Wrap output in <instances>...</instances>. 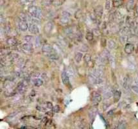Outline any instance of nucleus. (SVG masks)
Instances as JSON below:
<instances>
[{"label":"nucleus","mask_w":138,"mask_h":129,"mask_svg":"<svg viewBox=\"0 0 138 129\" xmlns=\"http://www.w3.org/2000/svg\"><path fill=\"white\" fill-rule=\"evenodd\" d=\"M37 110H38L39 111H41L42 112H46V109L44 108V107H41V106H37Z\"/></svg>","instance_id":"obj_38"},{"label":"nucleus","mask_w":138,"mask_h":129,"mask_svg":"<svg viewBox=\"0 0 138 129\" xmlns=\"http://www.w3.org/2000/svg\"><path fill=\"white\" fill-rule=\"evenodd\" d=\"M109 63L111 65V66L112 68L115 67V59L114 58V56L112 55H110L109 56Z\"/></svg>","instance_id":"obj_30"},{"label":"nucleus","mask_w":138,"mask_h":129,"mask_svg":"<svg viewBox=\"0 0 138 129\" xmlns=\"http://www.w3.org/2000/svg\"><path fill=\"white\" fill-rule=\"evenodd\" d=\"M53 27H54V26H53V24H52V23H48L45 25V27H44V31H45L46 33H50V32L52 31Z\"/></svg>","instance_id":"obj_18"},{"label":"nucleus","mask_w":138,"mask_h":129,"mask_svg":"<svg viewBox=\"0 0 138 129\" xmlns=\"http://www.w3.org/2000/svg\"><path fill=\"white\" fill-rule=\"evenodd\" d=\"M26 88H27V85H25V82L22 81L20 82V83L18 84V85H17V90L19 94H23V93L25 92Z\"/></svg>","instance_id":"obj_10"},{"label":"nucleus","mask_w":138,"mask_h":129,"mask_svg":"<svg viewBox=\"0 0 138 129\" xmlns=\"http://www.w3.org/2000/svg\"><path fill=\"white\" fill-rule=\"evenodd\" d=\"M33 82L35 86H36V87H41L43 84V81L40 78L33 79Z\"/></svg>","instance_id":"obj_19"},{"label":"nucleus","mask_w":138,"mask_h":129,"mask_svg":"<svg viewBox=\"0 0 138 129\" xmlns=\"http://www.w3.org/2000/svg\"><path fill=\"white\" fill-rule=\"evenodd\" d=\"M83 60H84V62L88 64V63L91 62V55L89 54H86L84 56V57H83Z\"/></svg>","instance_id":"obj_31"},{"label":"nucleus","mask_w":138,"mask_h":129,"mask_svg":"<svg viewBox=\"0 0 138 129\" xmlns=\"http://www.w3.org/2000/svg\"><path fill=\"white\" fill-rule=\"evenodd\" d=\"M126 128H127V123H126V122L124 121H121L118 124L117 129H126Z\"/></svg>","instance_id":"obj_24"},{"label":"nucleus","mask_w":138,"mask_h":129,"mask_svg":"<svg viewBox=\"0 0 138 129\" xmlns=\"http://www.w3.org/2000/svg\"></svg>","instance_id":"obj_46"},{"label":"nucleus","mask_w":138,"mask_h":129,"mask_svg":"<svg viewBox=\"0 0 138 129\" xmlns=\"http://www.w3.org/2000/svg\"><path fill=\"white\" fill-rule=\"evenodd\" d=\"M46 107H47V109H53V108H54L53 105H52V103L50 102H46Z\"/></svg>","instance_id":"obj_39"},{"label":"nucleus","mask_w":138,"mask_h":129,"mask_svg":"<svg viewBox=\"0 0 138 129\" xmlns=\"http://www.w3.org/2000/svg\"><path fill=\"white\" fill-rule=\"evenodd\" d=\"M85 38H86V39L89 41V42H91V41H92L93 40V38H94V34H93V32H88L86 34Z\"/></svg>","instance_id":"obj_23"},{"label":"nucleus","mask_w":138,"mask_h":129,"mask_svg":"<svg viewBox=\"0 0 138 129\" xmlns=\"http://www.w3.org/2000/svg\"><path fill=\"white\" fill-rule=\"evenodd\" d=\"M81 50H82V51H83V52H87V51H88L87 45H83L82 47V48H81Z\"/></svg>","instance_id":"obj_41"},{"label":"nucleus","mask_w":138,"mask_h":129,"mask_svg":"<svg viewBox=\"0 0 138 129\" xmlns=\"http://www.w3.org/2000/svg\"><path fill=\"white\" fill-rule=\"evenodd\" d=\"M125 52L127 54H130L134 51V45L131 43H127L125 47Z\"/></svg>","instance_id":"obj_9"},{"label":"nucleus","mask_w":138,"mask_h":129,"mask_svg":"<svg viewBox=\"0 0 138 129\" xmlns=\"http://www.w3.org/2000/svg\"><path fill=\"white\" fill-rule=\"evenodd\" d=\"M93 33V34L95 35V36H100V31H99L98 30H97V29H94Z\"/></svg>","instance_id":"obj_40"},{"label":"nucleus","mask_w":138,"mask_h":129,"mask_svg":"<svg viewBox=\"0 0 138 129\" xmlns=\"http://www.w3.org/2000/svg\"><path fill=\"white\" fill-rule=\"evenodd\" d=\"M96 111H97V110L94 107H93L92 109H90L89 112V117L90 120H92V121H93V120L95 118V116L96 114Z\"/></svg>","instance_id":"obj_12"},{"label":"nucleus","mask_w":138,"mask_h":129,"mask_svg":"<svg viewBox=\"0 0 138 129\" xmlns=\"http://www.w3.org/2000/svg\"><path fill=\"white\" fill-rule=\"evenodd\" d=\"M28 13L35 19H40L42 17V10L37 6H31L28 8Z\"/></svg>","instance_id":"obj_2"},{"label":"nucleus","mask_w":138,"mask_h":129,"mask_svg":"<svg viewBox=\"0 0 138 129\" xmlns=\"http://www.w3.org/2000/svg\"><path fill=\"white\" fill-rule=\"evenodd\" d=\"M42 51L43 53L45 54L46 55H47L48 54H50L54 52V49H53V47L50 45L44 44V45L42 46Z\"/></svg>","instance_id":"obj_6"},{"label":"nucleus","mask_w":138,"mask_h":129,"mask_svg":"<svg viewBox=\"0 0 138 129\" xmlns=\"http://www.w3.org/2000/svg\"><path fill=\"white\" fill-rule=\"evenodd\" d=\"M65 33L68 35V36H73V35L74 31L72 28L68 27V28H67L66 30H65Z\"/></svg>","instance_id":"obj_28"},{"label":"nucleus","mask_w":138,"mask_h":129,"mask_svg":"<svg viewBox=\"0 0 138 129\" xmlns=\"http://www.w3.org/2000/svg\"><path fill=\"white\" fill-rule=\"evenodd\" d=\"M53 112H55V113H58V112H60V108L58 105H55V107H54L53 108Z\"/></svg>","instance_id":"obj_36"},{"label":"nucleus","mask_w":138,"mask_h":129,"mask_svg":"<svg viewBox=\"0 0 138 129\" xmlns=\"http://www.w3.org/2000/svg\"><path fill=\"white\" fill-rule=\"evenodd\" d=\"M82 57H83V54L81 52H77L75 56V60L76 62H77L78 63H80L82 60Z\"/></svg>","instance_id":"obj_22"},{"label":"nucleus","mask_w":138,"mask_h":129,"mask_svg":"<svg viewBox=\"0 0 138 129\" xmlns=\"http://www.w3.org/2000/svg\"><path fill=\"white\" fill-rule=\"evenodd\" d=\"M64 1L65 0H54L52 3L55 6H60L64 2Z\"/></svg>","instance_id":"obj_32"},{"label":"nucleus","mask_w":138,"mask_h":129,"mask_svg":"<svg viewBox=\"0 0 138 129\" xmlns=\"http://www.w3.org/2000/svg\"><path fill=\"white\" fill-rule=\"evenodd\" d=\"M104 71L101 69H95L93 70L89 75V79L94 85L100 84L103 81Z\"/></svg>","instance_id":"obj_1"},{"label":"nucleus","mask_w":138,"mask_h":129,"mask_svg":"<svg viewBox=\"0 0 138 129\" xmlns=\"http://www.w3.org/2000/svg\"><path fill=\"white\" fill-rule=\"evenodd\" d=\"M28 30H29V31H30L31 34H38L39 33V28H38L37 26L34 23L30 24L29 27H28Z\"/></svg>","instance_id":"obj_8"},{"label":"nucleus","mask_w":138,"mask_h":129,"mask_svg":"<svg viewBox=\"0 0 138 129\" xmlns=\"http://www.w3.org/2000/svg\"><path fill=\"white\" fill-rule=\"evenodd\" d=\"M71 18V15L69 12H63L62 13L61 17L60 18V21L62 24H64V25H66V24L68 23L70 20Z\"/></svg>","instance_id":"obj_4"},{"label":"nucleus","mask_w":138,"mask_h":129,"mask_svg":"<svg viewBox=\"0 0 138 129\" xmlns=\"http://www.w3.org/2000/svg\"><path fill=\"white\" fill-rule=\"evenodd\" d=\"M137 52H138V47H137Z\"/></svg>","instance_id":"obj_45"},{"label":"nucleus","mask_w":138,"mask_h":129,"mask_svg":"<svg viewBox=\"0 0 138 129\" xmlns=\"http://www.w3.org/2000/svg\"><path fill=\"white\" fill-rule=\"evenodd\" d=\"M18 27L21 31H26L28 28L29 26L27 23V20H22V19H19V22H18Z\"/></svg>","instance_id":"obj_5"},{"label":"nucleus","mask_w":138,"mask_h":129,"mask_svg":"<svg viewBox=\"0 0 138 129\" xmlns=\"http://www.w3.org/2000/svg\"><path fill=\"white\" fill-rule=\"evenodd\" d=\"M62 79L63 83L64 85H68L69 83V77L68 76V72L66 70L63 71L62 73Z\"/></svg>","instance_id":"obj_11"},{"label":"nucleus","mask_w":138,"mask_h":129,"mask_svg":"<svg viewBox=\"0 0 138 129\" xmlns=\"http://www.w3.org/2000/svg\"><path fill=\"white\" fill-rule=\"evenodd\" d=\"M129 78L127 77H125L124 78V80H123V88L127 90L129 88Z\"/></svg>","instance_id":"obj_29"},{"label":"nucleus","mask_w":138,"mask_h":129,"mask_svg":"<svg viewBox=\"0 0 138 129\" xmlns=\"http://www.w3.org/2000/svg\"><path fill=\"white\" fill-rule=\"evenodd\" d=\"M102 13H103V9L101 6H97L94 10V14L96 17H100L102 16Z\"/></svg>","instance_id":"obj_13"},{"label":"nucleus","mask_w":138,"mask_h":129,"mask_svg":"<svg viewBox=\"0 0 138 129\" xmlns=\"http://www.w3.org/2000/svg\"><path fill=\"white\" fill-rule=\"evenodd\" d=\"M114 94V92H112V91L110 90H105V91L104 93V98L105 99H109V98H111L112 96Z\"/></svg>","instance_id":"obj_20"},{"label":"nucleus","mask_w":138,"mask_h":129,"mask_svg":"<svg viewBox=\"0 0 138 129\" xmlns=\"http://www.w3.org/2000/svg\"><path fill=\"white\" fill-rule=\"evenodd\" d=\"M136 12H137V13L138 14V6H137V8H136Z\"/></svg>","instance_id":"obj_44"},{"label":"nucleus","mask_w":138,"mask_h":129,"mask_svg":"<svg viewBox=\"0 0 138 129\" xmlns=\"http://www.w3.org/2000/svg\"><path fill=\"white\" fill-rule=\"evenodd\" d=\"M102 101V96L96 92H93L91 94V101L94 105H97Z\"/></svg>","instance_id":"obj_3"},{"label":"nucleus","mask_w":138,"mask_h":129,"mask_svg":"<svg viewBox=\"0 0 138 129\" xmlns=\"http://www.w3.org/2000/svg\"><path fill=\"white\" fill-rule=\"evenodd\" d=\"M134 0H129L128 3H127V8H129V10L132 9L134 7Z\"/></svg>","instance_id":"obj_34"},{"label":"nucleus","mask_w":138,"mask_h":129,"mask_svg":"<svg viewBox=\"0 0 138 129\" xmlns=\"http://www.w3.org/2000/svg\"><path fill=\"white\" fill-rule=\"evenodd\" d=\"M46 56L48 57L49 58L52 59V60H58V59L59 58L58 54H57L56 52H54V51L53 52H52V53L48 54H47V55Z\"/></svg>","instance_id":"obj_21"},{"label":"nucleus","mask_w":138,"mask_h":129,"mask_svg":"<svg viewBox=\"0 0 138 129\" xmlns=\"http://www.w3.org/2000/svg\"><path fill=\"white\" fill-rule=\"evenodd\" d=\"M132 89L133 91H134L136 93L138 94V87H137V86H132Z\"/></svg>","instance_id":"obj_42"},{"label":"nucleus","mask_w":138,"mask_h":129,"mask_svg":"<svg viewBox=\"0 0 138 129\" xmlns=\"http://www.w3.org/2000/svg\"><path fill=\"white\" fill-rule=\"evenodd\" d=\"M101 45L103 47H105V46L107 45V40L104 38H102L101 39Z\"/></svg>","instance_id":"obj_37"},{"label":"nucleus","mask_w":138,"mask_h":129,"mask_svg":"<svg viewBox=\"0 0 138 129\" xmlns=\"http://www.w3.org/2000/svg\"><path fill=\"white\" fill-rule=\"evenodd\" d=\"M127 41L129 42V43H131L133 44L134 43H137L138 41V38L134 35H131L130 36L127 38ZM134 45V44H133Z\"/></svg>","instance_id":"obj_15"},{"label":"nucleus","mask_w":138,"mask_h":129,"mask_svg":"<svg viewBox=\"0 0 138 129\" xmlns=\"http://www.w3.org/2000/svg\"><path fill=\"white\" fill-rule=\"evenodd\" d=\"M55 129V125L53 123L52 121H48V123L46 124V129Z\"/></svg>","instance_id":"obj_26"},{"label":"nucleus","mask_w":138,"mask_h":129,"mask_svg":"<svg viewBox=\"0 0 138 129\" xmlns=\"http://www.w3.org/2000/svg\"><path fill=\"white\" fill-rule=\"evenodd\" d=\"M77 127L78 129H85V123L83 120H80L77 122Z\"/></svg>","instance_id":"obj_17"},{"label":"nucleus","mask_w":138,"mask_h":129,"mask_svg":"<svg viewBox=\"0 0 138 129\" xmlns=\"http://www.w3.org/2000/svg\"><path fill=\"white\" fill-rule=\"evenodd\" d=\"M110 7H111V1H110V0H107L105 1V8L107 10H110Z\"/></svg>","instance_id":"obj_33"},{"label":"nucleus","mask_w":138,"mask_h":129,"mask_svg":"<svg viewBox=\"0 0 138 129\" xmlns=\"http://www.w3.org/2000/svg\"><path fill=\"white\" fill-rule=\"evenodd\" d=\"M6 43H7V44L9 45L10 46H12V47H15V46H16L17 45V40H16V38H8L6 40Z\"/></svg>","instance_id":"obj_14"},{"label":"nucleus","mask_w":138,"mask_h":129,"mask_svg":"<svg viewBox=\"0 0 138 129\" xmlns=\"http://www.w3.org/2000/svg\"><path fill=\"white\" fill-rule=\"evenodd\" d=\"M25 39L27 42H28V43L32 44V42L35 41V39L32 36H26L25 37Z\"/></svg>","instance_id":"obj_27"},{"label":"nucleus","mask_w":138,"mask_h":129,"mask_svg":"<svg viewBox=\"0 0 138 129\" xmlns=\"http://www.w3.org/2000/svg\"><path fill=\"white\" fill-rule=\"evenodd\" d=\"M22 50L26 53H31L33 52V46L30 43H25L22 45Z\"/></svg>","instance_id":"obj_7"},{"label":"nucleus","mask_w":138,"mask_h":129,"mask_svg":"<svg viewBox=\"0 0 138 129\" xmlns=\"http://www.w3.org/2000/svg\"><path fill=\"white\" fill-rule=\"evenodd\" d=\"M35 44L36 45L37 47H39L41 45V41H40V37H37L35 39Z\"/></svg>","instance_id":"obj_35"},{"label":"nucleus","mask_w":138,"mask_h":129,"mask_svg":"<svg viewBox=\"0 0 138 129\" xmlns=\"http://www.w3.org/2000/svg\"><path fill=\"white\" fill-rule=\"evenodd\" d=\"M107 45H108V47L109 49H114L115 47H116V43H115L114 41L112 40V39L109 40Z\"/></svg>","instance_id":"obj_25"},{"label":"nucleus","mask_w":138,"mask_h":129,"mask_svg":"<svg viewBox=\"0 0 138 129\" xmlns=\"http://www.w3.org/2000/svg\"><path fill=\"white\" fill-rule=\"evenodd\" d=\"M112 114H113V110H110V112H108V115L109 116H111Z\"/></svg>","instance_id":"obj_43"},{"label":"nucleus","mask_w":138,"mask_h":129,"mask_svg":"<svg viewBox=\"0 0 138 129\" xmlns=\"http://www.w3.org/2000/svg\"><path fill=\"white\" fill-rule=\"evenodd\" d=\"M113 98H114V102H118L121 98V92L119 90H116L114 92L113 94Z\"/></svg>","instance_id":"obj_16"}]
</instances>
